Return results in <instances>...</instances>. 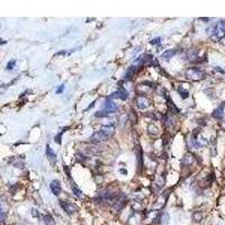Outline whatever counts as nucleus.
I'll list each match as a JSON object with an SVG mask.
<instances>
[{"label": "nucleus", "mask_w": 225, "mask_h": 225, "mask_svg": "<svg viewBox=\"0 0 225 225\" xmlns=\"http://www.w3.org/2000/svg\"><path fill=\"white\" fill-rule=\"evenodd\" d=\"M225 36V22L221 20L216 24L214 28H213V32H212L211 37L214 42H217Z\"/></svg>", "instance_id": "1"}, {"label": "nucleus", "mask_w": 225, "mask_h": 225, "mask_svg": "<svg viewBox=\"0 0 225 225\" xmlns=\"http://www.w3.org/2000/svg\"><path fill=\"white\" fill-rule=\"evenodd\" d=\"M186 75H187L188 79L194 80V81H197V80H200L203 78V72L200 70H198L196 68H190L188 69L187 72H186Z\"/></svg>", "instance_id": "2"}, {"label": "nucleus", "mask_w": 225, "mask_h": 225, "mask_svg": "<svg viewBox=\"0 0 225 225\" xmlns=\"http://www.w3.org/2000/svg\"><path fill=\"white\" fill-rule=\"evenodd\" d=\"M90 142H92V143H101V142H106V141L109 140V137H108L104 132L101 131H98L96 132V133H94L92 134V136L89 139Z\"/></svg>", "instance_id": "3"}, {"label": "nucleus", "mask_w": 225, "mask_h": 225, "mask_svg": "<svg viewBox=\"0 0 225 225\" xmlns=\"http://www.w3.org/2000/svg\"><path fill=\"white\" fill-rule=\"evenodd\" d=\"M135 101L137 107L140 108V109H146V108L150 107L151 105V101L149 100V98H146L145 96H143V95H139L136 97Z\"/></svg>", "instance_id": "4"}, {"label": "nucleus", "mask_w": 225, "mask_h": 225, "mask_svg": "<svg viewBox=\"0 0 225 225\" xmlns=\"http://www.w3.org/2000/svg\"><path fill=\"white\" fill-rule=\"evenodd\" d=\"M117 105L113 101L112 99H107L105 104H104V112L106 114H110V113H115L117 110Z\"/></svg>", "instance_id": "5"}, {"label": "nucleus", "mask_w": 225, "mask_h": 225, "mask_svg": "<svg viewBox=\"0 0 225 225\" xmlns=\"http://www.w3.org/2000/svg\"><path fill=\"white\" fill-rule=\"evenodd\" d=\"M60 203H61V207L68 213V214L71 215V214H73V213L77 212V206H75V204L68 203V202H60Z\"/></svg>", "instance_id": "6"}, {"label": "nucleus", "mask_w": 225, "mask_h": 225, "mask_svg": "<svg viewBox=\"0 0 225 225\" xmlns=\"http://www.w3.org/2000/svg\"><path fill=\"white\" fill-rule=\"evenodd\" d=\"M50 188H51L52 192L55 195V196H59L61 194V185H60V181L59 180H53L50 185Z\"/></svg>", "instance_id": "7"}, {"label": "nucleus", "mask_w": 225, "mask_h": 225, "mask_svg": "<svg viewBox=\"0 0 225 225\" xmlns=\"http://www.w3.org/2000/svg\"><path fill=\"white\" fill-rule=\"evenodd\" d=\"M101 132H104L106 135L110 139L114 134H115V126H113V125H106V126H103L101 127V130H100Z\"/></svg>", "instance_id": "8"}, {"label": "nucleus", "mask_w": 225, "mask_h": 225, "mask_svg": "<svg viewBox=\"0 0 225 225\" xmlns=\"http://www.w3.org/2000/svg\"><path fill=\"white\" fill-rule=\"evenodd\" d=\"M176 53H177V50H168V51L164 52L161 57H162L163 60H165V61H168L169 59H171L172 56L176 55Z\"/></svg>", "instance_id": "9"}, {"label": "nucleus", "mask_w": 225, "mask_h": 225, "mask_svg": "<svg viewBox=\"0 0 225 225\" xmlns=\"http://www.w3.org/2000/svg\"><path fill=\"white\" fill-rule=\"evenodd\" d=\"M116 94H117V98L122 99V100H126V99L128 98L127 91L125 89H123V88H119V89L116 91Z\"/></svg>", "instance_id": "10"}, {"label": "nucleus", "mask_w": 225, "mask_h": 225, "mask_svg": "<svg viewBox=\"0 0 225 225\" xmlns=\"http://www.w3.org/2000/svg\"><path fill=\"white\" fill-rule=\"evenodd\" d=\"M214 117L216 118V119H222L223 118V116H224V114H223V108L222 107H218L216 108L215 110H214Z\"/></svg>", "instance_id": "11"}, {"label": "nucleus", "mask_w": 225, "mask_h": 225, "mask_svg": "<svg viewBox=\"0 0 225 225\" xmlns=\"http://www.w3.org/2000/svg\"><path fill=\"white\" fill-rule=\"evenodd\" d=\"M43 220H44V223L46 225H55V221L51 215H45L43 217Z\"/></svg>", "instance_id": "12"}, {"label": "nucleus", "mask_w": 225, "mask_h": 225, "mask_svg": "<svg viewBox=\"0 0 225 225\" xmlns=\"http://www.w3.org/2000/svg\"><path fill=\"white\" fill-rule=\"evenodd\" d=\"M46 156L51 160H55V158H56V154L52 151L50 145H46Z\"/></svg>", "instance_id": "13"}, {"label": "nucleus", "mask_w": 225, "mask_h": 225, "mask_svg": "<svg viewBox=\"0 0 225 225\" xmlns=\"http://www.w3.org/2000/svg\"><path fill=\"white\" fill-rule=\"evenodd\" d=\"M71 188H72V191H73V194H75L77 197H83V192L80 190L79 188L75 186V183H72V186H71Z\"/></svg>", "instance_id": "14"}, {"label": "nucleus", "mask_w": 225, "mask_h": 225, "mask_svg": "<svg viewBox=\"0 0 225 225\" xmlns=\"http://www.w3.org/2000/svg\"><path fill=\"white\" fill-rule=\"evenodd\" d=\"M87 151H88V153H89V154H99V153L101 152V150H99V149L95 148V146L88 148V149H87Z\"/></svg>", "instance_id": "15"}, {"label": "nucleus", "mask_w": 225, "mask_h": 225, "mask_svg": "<svg viewBox=\"0 0 225 225\" xmlns=\"http://www.w3.org/2000/svg\"><path fill=\"white\" fill-rule=\"evenodd\" d=\"M149 133H150L151 135L153 134V135H158L159 134V131H158V128L154 126V125H149Z\"/></svg>", "instance_id": "16"}, {"label": "nucleus", "mask_w": 225, "mask_h": 225, "mask_svg": "<svg viewBox=\"0 0 225 225\" xmlns=\"http://www.w3.org/2000/svg\"><path fill=\"white\" fill-rule=\"evenodd\" d=\"M130 121H131L133 124L134 123H136L137 122V117H136V114L133 110H131V113H130Z\"/></svg>", "instance_id": "17"}, {"label": "nucleus", "mask_w": 225, "mask_h": 225, "mask_svg": "<svg viewBox=\"0 0 225 225\" xmlns=\"http://www.w3.org/2000/svg\"><path fill=\"white\" fill-rule=\"evenodd\" d=\"M168 221H169V215L167 214V213H164L163 217H161V224L167 225V224H168Z\"/></svg>", "instance_id": "18"}, {"label": "nucleus", "mask_w": 225, "mask_h": 225, "mask_svg": "<svg viewBox=\"0 0 225 225\" xmlns=\"http://www.w3.org/2000/svg\"><path fill=\"white\" fill-rule=\"evenodd\" d=\"M178 91H179V94H180V96H181V97H183V99H185V98H187L188 96H189V94H188V91H187V90H183V88H179V90H178Z\"/></svg>", "instance_id": "19"}, {"label": "nucleus", "mask_w": 225, "mask_h": 225, "mask_svg": "<svg viewBox=\"0 0 225 225\" xmlns=\"http://www.w3.org/2000/svg\"><path fill=\"white\" fill-rule=\"evenodd\" d=\"M15 64H16V60H11L10 62H8V64H7V70H13Z\"/></svg>", "instance_id": "20"}, {"label": "nucleus", "mask_w": 225, "mask_h": 225, "mask_svg": "<svg viewBox=\"0 0 225 225\" xmlns=\"http://www.w3.org/2000/svg\"><path fill=\"white\" fill-rule=\"evenodd\" d=\"M194 220H195V221H200V220H202V214H200V213H197V212H196V213L194 214Z\"/></svg>", "instance_id": "21"}, {"label": "nucleus", "mask_w": 225, "mask_h": 225, "mask_svg": "<svg viewBox=\"0 0 225 225\" xmlns=\"http://www.w3.org/2000/svg\"><path fill=\"white\" fill-rule=\"evenodd\" d=\"M160 42H161V37H156V38H154V39H152L150 43L152 45H155V44H159Z\"/></svg>", "instance_id": "22"}, {"label": "nucleus", "mask_w": 225, "mask_h": 225, "mask_svg": "<svg viewBox=\"0 0 225 225\" xmlns=\"http://www.w3.org/2000/svg\"><path fill=\"white\" fill-rule=\"evenodd\" d=\"M63 90H64V84H61V86L59 87V89L56 90V94H61Z\"/></svg>", "instance_id": "23"}, {"label": "nucleus", "mask_w": 225, "mask_h": 225, "mask_svg": "<svg viewBox=\"0 0 225 225\" xmlns=\"http://www.w3.org/2000/svg\"><path fill=\"white\" fill-rule=\"evenodd\" d=\"M61 135H62V132L60 133V134H59V135H56V137H55V141L57 142V143H59V144L61 143Z\"/></svg>", "instance_id": "24"}]
</instances>
